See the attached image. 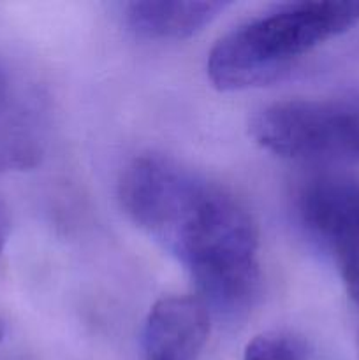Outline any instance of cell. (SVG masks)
I'll return each instance as SVG.
<instances>
[{
	"instance_id": "6da1fadb",
	"label": "cell",
	"mask_w": 359,
	"mask_h": 360,
	"mask_svg": "<svg viewBox=\"0 0 359 360\" xmlns=\"http://www.w3.org/2000/svg\"><path fill=\"white\" fill-rule=\"evenodd\" d=\"M130 220L185 266L211 315L243 320L260 297L259 232L231 192L172 158L139 155L118 181Z\"/></svg>"
},
{
	"instance_id": "7a4b0ae2",
	"label": "cell",
	"mask_w": 359,
	"mask_h": 360,
	"mask_svg": "<svg viewBox=\"0 0 359 360\" xmlns=\"http://www.w3.org/2000/svg\"><path fill=\"white\" fill-rule=\"evenodd\" d=\"M359 23V2H294L234 28L211 48L206 70L222 91L280 79L292 63Z\"/></svg>"
},
{
	"instance_id": "3957f363",
	"label": "cell",
	"mask_w": 359,
	"mask_h": 360,
	"mask_svg": "<svg viewBox=\"0 0 359 360\" xmlns=\"http://www.w3.org/2000/svg\"><path fill=\"white\" fill-rule=\"evenodd\" d=\"M250 136L264 150L280 157L359 158V98L275 102L253 115Z\"/></svg>"
},
{
	"instance_id": "277c9868",
	"label": "cell",
	"mask_w": 359,
	"mask_h": 360,
	"mask_svg": "<svg viewBox=\"0 0 359 360\" xmlns=\"http://www.w3.org/2000/svg\"><path fill=\"white\" fill-rule=\"evenodd\" d=\"M298 213L329 253L359 246V179L336 174L310 179L299 192Z\"/></svg>"
},
{
	"instance_id": "5b68a950",
	"label": "cell",
	"mask_w": 359,
	"mask_h": 360,
	"mask_svg": "<svg viewBox=\"0 0 359 360\" xmlns=\"http://www.w3.org/2000/svg\"><path fill=\"white\" fill-rule=\"evenodd\" d=\"M210 326L211 313L199 297H162L144 323V360H197L210 336Z\"/></svg>"
},
{
	"instance_id": "8992f818",
	"label": "cell",
	"mask_w": 359,
	"mask_h": 360,
	"mask_svg": "<svg viewBox=\"0 0 359 360\" xmlns=\"http://www.w3.org/2000/svg\"><path fill=\"white\" fill-rule=\"evenodd\" d=\"M227 2H165L144 0L127 6V23L137 35L146 39H189L210 25Z\"/></svg>"
},
{
	"instance_id": "52a82bcc",
	"label": "cell",
	"mask_w": 359,
	"mask_h": 360,
	"mask_svg": "<svg viewBox=\"0 0 359 360\" xmlns=\"http://www.w3.org/2000/svg\"><path fill=\"white\" fill-rule=\"evenodd\" d=\"M308 343L287 330H267L253 338L245 348L243 360H310Z\"/></svg>"
},
{
	"instance_id": "ba28073f",
	"label": "cell",
	"mask_w": 359,
	"mask_h": 360,
	"mask_svg": "<svg viewBox=\"0 0 359 360\" xmlns=\"http://www.w3.org/2000/svg\"><path fill=\"white\" fill-rule=\"evenodd\" d=\"M9 232H11L9 210H7L6 204L0 200V253H2L4 246H6L7 238H9Z\"/></svg>"
},
{
	"instance_id": "9c48e42d",
	"label": "cell",
	"mask_w": 359,
	"mask_h": 360,
	"mask_svg": "<svg viewBox=\"0 0 359 360\" xmlns=\"http://www.w3.org/2000/svg\"><path fill=\"white\" fill-rule=\"evenodd\" d=\"M6 98H7V79L2 67H0V111H2L4 104H6Z\"/></svg>"
},
{
	"instance_id": "30bf717a",
	"label": "cell",
	"mask_w": 359,
	"mask_h": 360,
	"mask_svg": "<svg viewBox=\"0 0 359 360\" xmlns=\"http://www.w3.org/2000/svg\"><path fill=\"white\" fill-rule=\"evenodd\" d=\"M4 334H6V327H4L2 320H0V343H2V340H4Z\"/></svg>"
},
{
	"instance_id": "8fae6325",
	"label": "cell",
	"mask_w": 359,
	"mask_h": 360,
	"mask_svg": "<svg viewBox=\"0 0 359 360\" xmlns=\"http://www.w3.org/2000/svg\"><path fill=\"white\" fill-rule=\"evenodd\" d=\"M355 340H358V354H359V327H358V338H355Z\"/></svg>"
}]
</instances>
